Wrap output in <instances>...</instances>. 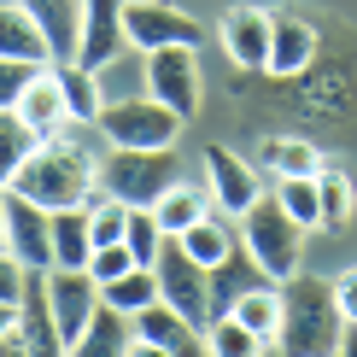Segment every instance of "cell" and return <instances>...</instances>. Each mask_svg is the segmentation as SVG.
Returning a JSON list of instances; mask_svg holds the SVG:
<instances>
[{"label":"cell","mask_w":357,"mask_h":357,"mask_svg":"<svg viewBox=\"0 0 357 357\" xmlns=\"http://www.w3.org/2000/svg\"><path fill=\"white\" fill-rule=\"evenodd\" d=\"M0 351H29L24 346V310L18 305H0Z\"/></svg>","instance_id":"obj_37"},{"label":"cell","mask_w":357,"mask_h":357,"mask_svg":"<svg viewBox=\"0 0 357 357\" xmlns=\"http://www.w3.org/2000/svg\"><path fill=\"white\" fill-rule=\"evenodd\" d=\"M41 65H18V59H0V112H12L18 106V94H24V82L36 77Z\"/></svg>","instance_id":"obj_35"},{"label":"cell","mask_w":357,"mask_h":357,"mask_svg":"<svg viewBox=\"0 0 357 357\" xmlns=\"http://www.w3.org/2000/svg\"><path fill=\"white\" fill-rule=\"evenodd\" d=\"M317 53H322L317 24L293 6H270V59H264V77H299Z\"/></svg>","instance_id":"obj_13"},{"label":"cell","mask_w":357,"mask_h":357,"mask_svg":"<svg viewBox=\"0 0 357 357\" xmlns=\"http://www.w3.org/2000/svg\"><path fill=\"white\" fill-rule=\"evenodd\" d=\"M199 47H153L146 53V94L165 100L170 112H182L193 123V112H199Z\"/></svg>","instance_id":"obj_9"},{"label":"cell","mask_w":357,"mask_h":357,"mask_svg":"<svg viewBox=\"0 0 357 357\" xmlns=\"http://www.w3.org/2000/svg\"><path fill=\"white\" fill-rule=\"evenodd\" d=\"M317 199H322V229H346L351 211H357V188L340 165H322L317 170Z\"/></svg>","instance_id":"obj_29"},{"label":"cell","mask_w":357,"mask_h":357,"mask_svg":"<svg viewBox=\"0 0 357 357\" xmlns=\"http://www.w3.org/2000/svg\"><path fill=\"white\" fill-rule=\"evenodd\" d=\"M12 112H18L41 141L59 135V129H70V106H65V88H59V70L41 65L36 77L24 82V94H18V106H12Z\"/></svg>","instance_id":"obj_16"},{"label":"cell","mask_w":357,"mask_h":357,"mask_svg":"<svg viewBox=\"0 0 357 357\" xmlns=\"http://www.w3.org/2000/svg\"><path fill=\"white\" fill-rule=\"evenodd\" d=\"M340 317L334 305V281L322 275H287L281 281V328H275V351H293V357H317V351H340Z\"/></svg>","instance_id":"obj_2"},{"label":"cell","mask_w":357,"mask_h":357,"mask_svg":"<svg viewBox=\"0 0 357 357\" xmlns=\"http://www.w3.org/2000/svg\"><path fill=\"white\" fill-rule=\"evenodd\" d=\"M94 305H100V281L88 275V270H65V264H53V270H47V310H53L59 351H77L88 317H94Z\"/></svg>","instance_id":"obj_8"},{"label":"cell","mask_w":357,"mask_h":357,"mask_svg":"<svg viewBox=\"0 0 357 357\" xmlns=\"http://www.w3.org/2000/svg\"><path fill=\"white\" fill-rule=\"evenodd\" d=\"M123 270H135V252H129L123 241H112V246H94V252H88V275H94L100 287H106V281H117Z\"/></svg>","instance_id":"obj_34"},{"label":"cell","mask_w":357,"mask_h":357,"mask_svg":"<svg viewBox=\"0 0 357 357\" xmlns=\"http://www.w3.org/2000/svg\"><path fill=\"white\" fill-rule=\"evenodd\" d=\"M24 275H29V264L12 258V252L0 246V305H18L24 299Z\"/></svg>","instance_id":"obj_36"},{"label":"cell","mask_w":357,"mask_h":357,"mask_svg":"<svg viewBox=\"0 0 357 357\" xmlns=\"http://www.w3.org/2000/svg\"><path fill=\"white\" fill-rule=\"evenodd\" d=\"M252 165H264L270 176H317L322 153H317V141H305V135H264Z\"/></svg>","instance_id":"obj_21"},{"label":"cell","mask_w":357,"mask_h":357,"mask_svg":"<svg viewBox=\"0 0 357 357\" xmlns=\"http://www.w3.org/2000/svg\"><path fill=\"white\" fill-rule=\"evenodd\" d=\"M94 182L123 205H158V193L182 182V158H176V146H112V153H100Z\"/></svg>","instance_id":"obj_4"},{"label":"cell","mask_w":357,"mask_h":357,"mask_svg":"<svg viewBox=\"0 0 357 357\" xmlns=\"http://www.w3.org/2000/svg\"><path fill=\"white\" fill-rule=\"evenodd\" d=\"M205 193H211V205H217V211L241 217L246 205L264 193V182H258V165H252V158H241L234 146L211 141V146H205Z\"/></svg>","instance_id":"obj_10"},{"label":"cell","mask_w":357,"mask_h":357,"mask_svg":"<svg viewBox=\"0 0 357 357\" xmlns=\"http://www.w3.org/2000/svg\"><path fill=\"white\" fill-rule=\"evenodd\" d=\"M100 299L135 317L141 305H153V299H158V270H153V264H135V270H123L117 281H106V287H100Z\"/></svg>","instance_id":"obj_31"},{"label":"cell","mask_w":357,"mask_h":357,"mask_svg":"<svg viewBox=\"0 0 357 357\" xmlns=\"http://www.w3.org/2000/svg\"><path fill=\"white\" fill-rule=\"evenodd\" d=\"M205 211H211V193L193 188L188 176L176 188H165V193H158V205H153V217H158V229H165V234H182L188 222H199Z\"/></svg>","instance_id":"obj_27"},{"label":"cell","mask_w":357,"mask_h":357,"mask_svg":"<svg viewBox=\"0 0 357 357\" xmlns=\"http://www.w3.org/2000/svg\"><path fill=\"white\" fill-rule=\"evenodd\" d=\"M334 305H340V317H346V322H357V264L334 275Z\"/></svg>","instance_id":"obj_38"},{"label":"cell","mask_w":357,"mask_h":357,"mask_svg":"<svg viewBox=\"0 0 357 357\" xmlns=\"http://www.w3.org/2000/svg\"><path fill=\"white\" fill-rule=\"evenodd\" d=\"M0 246H6V193H0Z\"/></svg>","instance_id":"obj_39"},{"label":"cell","mask_w":357,"mask_h":357,"mask_svg":"<svg viewBox=\"0 0 357 357\" xmlns=\"http://www.w3.org/2000/svg\"><path fill=\"white\" fill-rule=\"evenodd\" d=\"M275 199L299 229H322V199H317V176H275Z\"/></svg>","instance_id":"obj_30"},{"label":"cell","mask_w":357,"mask_h":357,"mask_svg":"<svg viewBox=\"0 0 357 357\" xmlns=\"http://www.w3.org/2000/svg\"><path fill=\"white\" fill-rule=\"evenodd\" d=\"M117 53H129V29H123V0H82V24H77V65L100 70Z\"/></svg>","instance_id":"obj_15"},{"label":"cell","mask_w":357,"mask_h":357,"mask_svg":"<svg viewBox=\"0 0 357 357\" xmlns=\"http://www.w3.org/2000/svg\"><path fill=\"white\" fill-rule=\"evenodd\" d=\"M0 59L53 65V41H47V29L24 12V0H0Z\"/></svg>","instance_id":"obj_17"},{"label":"cell","mask_w":357,"mask_h":357,"mask_svg":"<svg viewBox=\"0 0 357 357\" xmlns=\"http://www.w3.org/2000/svg\"><path fill=\"white\" fill-rule=\"evenodd\" d=\"M229 317H241L246 328L264 340V351H275V328H281V281H264V287L241 293V299L229 305Z\"/></svg>","instance_id":"obj_26"},{"label":"cell","mask_w":357,"mask_h":357,"mask_svg":"<svg viewBox=\"0 0 357 357\" xmlns=\"http://www.w3.org/2000/svg\"><path fill=\"white\" fill-rule=\"evenodd\" d=\"M41 146V135L24 123L18 112H0V193H6L12 182H18V170H24V158Z\"/></svg>","instance_id":"obj_28"},{"label":"cell","mask_w":357,"mask_h":357,"mask_svg":"<svg viewBox=\"0 0 357 357\" xmlns=\"http://www.w3.org/2000/svg\"><path fill=\"white\" fill-rule=\"evenodd\" d=\"M6 252L24 258L29 270H53V211L6 188Z\"/></svg>","instance_id":"obj_12"},{"label":"cell","mask_w":357,"mask_h":357,"mask_svg":"<svg viewBox=\"0 0 357 357\" xmlns=\"http://www.w3.org/2000/svg\"><path fill=\"white\" fill-rule=\"evenodd\" d=\"M94 176H100V153L88 146L82 123H70V129L47 135L36 153L24 158V170H18V182H12V188H18L24 199L59 211V205H88V199H94V188H100Z\"/></svg>","instance_id":"obj_1"},{"label":"cell","mask_w":357,"mask_h":357,"mask_svg":"<svg viewBox=\"0 0 357 357\" xmlns=\"http://www.w3.org/2000/svg\"><path fill=\"white\" fill-rule=\"evenodd\" d=\"M153 270H158V299L176 305L188 322H211V275H205V264H193L182 241L176 234H165V246H158V258H153Z\"/></svg>","instance_id":"obj_6"},{"label":"cell","mask_w":357,"mask_h":357,"mask_svg":"<svg viewBox=\"0 0 357 357\" xmlns=\"http://www.w3.org/2000/svg\"><path fill=\"white\" fill-rule=\"evenodd\" d=\"M205 275H211V317H217V310H229L234 299H241V293H252V287H264V281H270V275L258 270V258H252L246 246H234L229 258H217Z\"/></svg>","instance_id":"obj_19"},{"label":"cell","mask_w":357,"mask_h":357,"mask_svg":"<svg viewBox=\"0 0 357 357\" xmlns=\"http://www.w3.org/2000/svg\"><path fill=\"white\" fill-rule=\"evenodd\" d=\"M88 205H59L53 211V264H65V270H88Z\"/></svg>","instance_id":"obj_25"},{"label":"cell","mask_w":357,"mask_h":357,"mask_svg":"<svg viewBox=\"0 0 357 357\" xmlns=\"http://www.w3.org/2000/svg\"><path fill=\"white\" fill-rule=\"evenodd\" d=\"M24 12L36 18L41 29H47L53 41V65L59 59L77 53V24H82V0H24Z\"/></svg>","instance_id":"obj_24"},{"label":"cell","mask_w":357,"mask_h":357,"mask_svg":"<svg viewBox=\"0 0 357 357\" xmlns=\"http://www.w3.org/2000/svg\"><path fill=\"white\" fill-rule=\"evenodd\" d=\"M59 88H65V106H70V123H82V129H94V117L100 106H106V88H100V70H88L77 65V59H59Z\"/></svg>","instance_id":"obj_20"},{"label":"cell","mask_w":357,"mask_h":357,"mask_svg":"<svg viewBox=\"0 0 357 357\" xmlns=\"http://www.w3.org/2000/svg\"><path fill=\"white\" fill-rule=\"evenodd\" d=\"M24 346L29 351H59V334H53V310H47V270H29L24 275Z\"/></svg>","instance_id":"obj_23"},{"label":"cell","mask_w":357,"mask_h":357,"mask_svg":"<svg viewBox=\"0 0 357 357\" xmlns=\"http://www.w3.org/2000/svg\"><path fill=\"white\" fill-rule=\"evenodd\" d=\"M123 246L135 252V264H153L158 246H165V229H158L153 205H129V229H123Z\"/></svg>","instance_id":"obj_33"},{"label":"cell","mask_w":357,"mask_h":357,"mask_svg":"<svg viewBox=\"0 0 357 357\" xmlns=\"http://www.w3.org/2000/svg\"><path fill=\"white\" fill-rule=\"evenodd\" d=\"M176 241H182V252H188L193 264H205V270H211L217 258H229V252L241 246V222H234L229 211H217V205H211V211H205L199 222H188Z\"/></svg>","instance_id":"obj_18"},{"label":"cell","mask_w":357,"mask_h":357,"mask_svg":"<svg viewBox=\"0 0 357 357\" xmlns=\"http://www.w3.org/2000/svg\"><path fill=\"white\" fill-rule=\"evenodd\" d=\"M205 351H217V357H252V351H264V340L252 334L241 317L217 310V317L205 322Z\"/></svg>","instance_id":"obj_32"},{"label":"cell","mask_w":357,"mask_h":357,"mask_svg":"<svg viewBox=\"0 0 357 357\" xmlns=\"http://www.w3.org/2000/svg\"><path fill=\"white\" fill-rule=\"evenodd\" d=\"M234 222H241V246L258 258V270L270 281H287V275L305 270V234L310 229H299V222L281 211L275 193H258Z\"/></svg>","instance_id":"obj_3"},{"label":"cell","mask_w":357,"mask_h":357,"mask_svg":"<svg viewBox=\"0 0 357 357\" xmlns=\"http://www.w3.org/2000/svg\"><path fill=\"white\" fill-rule=\"evenodd\" d=\"M77 351H94V357H106V351H135V317L100 299L94 317H88V328H82V340H77Z\"/></svg>","instance_id":"obj_22"},{"label":"cell","mask_w":357,"mask_h":357,"mask_svg":"<svg viewBox=\"0 0 357 357\" xmlns=\"http://www.w3.org/2000/svg\"><path fill=\"white\" fill-rule=\"evenodd\" d=\"M123 29H129V47L153 53V47H199L205 29L188 18L182 6L170 0H123Z\"/></svg>","instance_id":"obj_7"},{"label":"cell","mask_w":357,"mask_h":357,"mask_svg":"<svg viewBox=\"0 0 357 357\" xmlns=\"http://www.w3.org/2000/svg\"><path fill=\"white\" fill-rule=\"evenodd\" d=\"M94 129L112 146H176L182 129H188V117L170 112L165 100H153V94H129V100H106L100 117H94Z\"/></svg>","instance_id":"obj_5"},{"label":"cell","mask_w":357,"mask_h":357,"mask_svg":"<svg viewBox=\"0 0 357 357\" xmlns=\"http://www.w3.org/2000/svg\"><path fill=\"white\" fill-rule=\"evenodd\" d=\"M135 351L141 357H182V351H205V328L188 322L176 305L153 299L135 310Z\"/></svg>","instance_id":"obj_11"},{"label":"cell","mask_w":357,"mask_h":357,"mask_svg":"<svg viewBox=\"0 0 357 357\" xmlns=\"http://www.w3.org/2000/svg\"><path fill=\"white\" fill-rule=\"evenodd\" d=\"M217 47L229 53V65L252 77V70H264V59H270V6H229L217 24Z\"/></svg>","instance_id":"obj_14"}]
</instances>
